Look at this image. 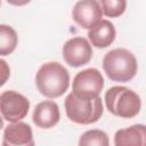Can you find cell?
Here are the masks:
<instances>
[{
    "instance_id": "6da1fadb",
    "label": "cell",
    "mask_w": 146,
    "mask_h": 146,
    "mask_svg": "<svg viewBox=\"0 0 146 146\" xmlns=\"http://www.w3.org/2000/svg\"><path fill=\"white\" fill-rule=\"evenodd\" d=\"M35 84L39 92L48 98L64 95L70 86V73L58 62L42 64L35 74Z\"/></svg>"
},
{
    "instance_id": "7a4b0ae2",
    "label": "cell",
    "mask_w": 146,
    "mask_h": 146,
    "mask_svg": "<svg viewBox=\"0 0 146 146\" xmlns=\"http://www.w3.org/2000/svg\"><path fill=\"white\" fill-rule=\"evenodd\" d=\"M103 68L110 80L128 82L135 78L138 68L135 55L124 48L112 49L103 58Z\"/></svg>"
},
{
    "instance_id": "3957f363",
    "label": "cell",
    "mask_w": 146,
    "mask_h": 146,
    "mask_svg": "<svg viewBox=\"0 0 146 146\" xmlns=\"http://www.w3.org/2000/svg\"><path fill=\"white\" fill-rule=\"evenodd\" d=\"M105 105L113 115L131 119L140 112L141 100L136 91L123 86H114L105 94Z\"/></svg>"
},
{
    "instance_id": "277c9868",
    "label": "cell",
    "mask_w": 146,
    "mask_h": 146,
    "mask_svg": "<svg viewBox=\"0 0 146 146\" xmlns=\"http://www.w3.org/2000/svg\"><path fill=\"white\" fill-rule=\"evenodd\" d=\"M65 112L67 117L78 124H91L103 115V102L100 97L84 98L70 92L65 98Z\"/></svg>"
},
{
    "instance_id": "5b68a950",
    "label": "cell",
    "mask_w": 146,
    "mask_h": 146,
    "mask_svg": "<svg viewBox=\"0 0 146 146\" xmlns=\"http://www.w3.org/2000/svg\"><path fill=\"white\" fill-rule=\"evenodd\" d=\"M30 110L29 99L15 90H6L0 95V111L2 119L9 123L21 122Z\"/></svg>"
},
{
    "instance_id": "8992f818",
    "label": "cell",
    "mask_w": 146,
    "mask_h": 146,
    "mask_svg": "<svg viewBox=\"0 0 146 146\" xmlns=\"http://www.w3.org/2000/svg\"><path fill=\"white\" fill-rule=\"evenodd\" d=\"M104 88V78L102 73L94 67L86 68L79 72L72 84V92L78 97L95 98L99 97Z\"/></svg>"
},
{
    "instance_id": "52a82bcc",
    "label": "cell",
    "mask_w": 146,
    "mask_h": 146,
    "mask_svg": "<svg viewBox=\"0 0 146 146\" xmlns=\"http://www.w3.org/2000/svg\"><path fill=\"white\" fill-rule=\"evenodd\" d=\"M63 58L72 67H80L90 62L92 48L89 41L82 36H75L67 40L63 46Z\"/></svg>"
},
{
    "instance_id": "ba28073f",
    "label": "cell",
    "mask_w": 146,
    "mask_h": 146,
    "mask_svg": "<svg viewBox=\"0 0 146 146\" xmlns=\"http://www.w3.org/2000/svg\"><path fill=\"white\" fill-rule=\"evenodd\" d=\"M102 6L96 0H81L78 1L72 9L73 21L82 29L92 30L103 19Z\"/></svg>"
},
{
    "instance_id": "9c48e42d",
    "label": "cell",
    "mask_w": 146,
    "mask_h": 146,
    "mask_svg": "<svg viewBox=\"0 0 146 146\" xmlns=\"http://www.w3.org/2000/svg\"><path fill=\"white\" fill-rule=\"evenodd\" d=\"M2 146H35L31 127L22 121L9 123L3 130Z\"/></svg>"
},
{
    "instance_id": "30bf717a",
    "label": "cell",
    "mask_w": 146,
    "mask_h": 146,
    "mask_svg": "<svg viewBox=\"0 0 146 146\" xmlns=\"http://www.w3.org/2000/svg\"><path fill=\"white\" fill-rule=\"evenodd\" d=\"M60 119L59 107L52 100L39 103L33 111V123L41 129H50L55 127Z\"/></svg>"
},
{
    "instance_id": "8fae6325",
    "label": "cell",
    "mask_w": 146,
    "mask_h": 146,
    "mask_svg": "<svg viewBox=\"0 0 146 146\" xmlns=\"http://www.w3.org/2000/svg\"><path fill=\"white\" fill-rule=\"evenodd\" d=\"M115 146H146V125L133 124L120 129L114 135Z\"/></svg>"
},
{
    "instance_id": "7c38bea8",
    "label": "cell",
    "mask_w": 146,
    "mask_h": 146,
    "mask_svg": "<svg viewBox=\"0 0 146 146\" xmlns=\"http://www.w3.org/2000/svg\"><path fill=\"white\" fill-rule=\"evenodd\" d=\"M116 31L113 25L107 19H103L97 26L88 31V38L92 46L96 48H106L113 43L115 40Z\"/></svg>"
},
{
    "instance_id": "4fadbf2b",
    "label": "cell",
    "mask_w": 146,
    "mask_h": 146,
    "mask_svg": "<svg viewBox=\"0 0 146 146\" xmlns=\"http://www.w3.org/2000/svg\"><path fill=\"white\" fill-rule=\"evenodd\" d=\"M18 36L16 31L9 26L1 24L0 25V55L6 56L11 54L17 46Z\"/></svg>"
},
{
    "instance_id": "5bb4252c",
    "label": "cell",
    "mask_w": 146,
    "mask_h": 146,
    "mask_svg": "<svg viewBox=\"0 0 146 146\" xmlns=\"http://www.w3.org/2000/svg\"><path fill=\"white\" fill-rule=\"evenodd\" d=\"M78 146H110V139L103 130L91 129L81 135Z\"/></svg>"
},
{
    "instance_id": "9a60e30c",
    "label": "cell",
    "mask_w": 146,
    "mask_h": 146,
    "mask_svg": "<svg viewBox=\"0 0 146 146\" xmlns=\"http://www.w3.org/2000/svg\"><path fill=\"white\" fill-rule=\"evenodd\" d=\"M103 14L107 17H119L121 16L127 7V1L124 0H102L100 2Z\"/></svg>"
},
{
    "instance_id": "2e32d148",
    "label": "cell",
    "mask_w": 146,
    "mask_h": 146,
    "mask_svg": "<svg viewBox=\"0 0 146 146\" xmlns=\"http://www.w3.org/2000/svg\"><path fill=\"white\" fill-rule=\"evenodd\" d=\"M0 64H1V67H2V82H1V84H5L6 81H7V78L10 74V71H9V67H8L7 63H6V60L1 59L0 60Z\"/></svg>"
}]
</instances>
